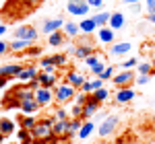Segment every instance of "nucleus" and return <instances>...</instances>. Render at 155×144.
Returning a JSON list of instances; mask_svg holds the SVG:
<instances>
[{
  "label": "nucleus",
  "instance_id": "nucleus-14",
  "mask_svg": "<svg viewBox=\"0 0 155 144\" xmlns=\"http://www.w3.org/2000/svg\"><path fill=\"white\" fill-rule=\"evenodd\" d=\"M37 80H39V84H41V86H54V83H56V76H54V74H52V72H39V74H37Z\"/></svg>",
  "mask_w": 155,
  "mask_h": 144
},
{
  "label": "nucleus",
  "instance_id": "nucleus-19",
  "mask_svg": "<svg viewBox=\"0 0 155 144\" xmlns=\"http://www.w3.org/2000/svg\"><path fill=\"white\" fill-rule=\"evenodd\" d=\"M79 27H81V33H87V35H89V33H93V31L97 29V25H95V21H93V17H91V19H87V17H85Z\"/></svg>",
  "mask_w": 155,
  "mask_h": 144
},
{
  "label": "nucleus",
  "instance_id": "nucleus-37",
  "mask_svg": "<svg viewBox=\"0 0 155 144\" xmlns=\"http://www.w3.org/2000/svg\"><path fill=\"white\" fill-rule=\"evenodd\" d=\"M107 66L106 64H104V62H99V64H95V66H93V68H91V72H93V74H95V76H101V72L106 70Z\"/></svg>",
  "mask_w": 155,
  "mask_h": 144
},
{
  "label": "nucleus",
  "instance_id": "nucleus-41",
  "mask_svg": "<svg viewBox=\"0 0 155 144\" xmlns=\"http://www.w3.org/2000/svg\"><path fill=\"white\" fill-rule=\"evenodd\" d=\"M56 120H68V111L66 109H56Z\"/></svg>",
  "mask_w": 155,
  "mask_h": 144
},
{
  "label": "nucleus",
  "instance_id": "nucleus-1",
  "mask_svg": "<svg viewBox=\"0 0 155 144\" xmlns=\"http://www.w3.org/2000/svg\"><path fill=\"white\" fill-rule=\"evenodd\" d=\"M54 121H56V117H54V120H52V117L39 120L35 126L31 128V134H33V138H48V136H52V134H54V130H52Z\"/></svg>",
  "mask_w": 155,
  "mask_h": 144
},
{
  "label": "nucleus",
  "instance_id": "nucleus-6",
  "mask_svg": "<svg viewBox=\"0 0 155 144\" xmlns=\"http://www.w3.org/2000/svg\"><path fill=\"white\" fill-rule=\"evenodd\" d=\"M15 37L17 39H27V41H35L37 29H33V27H17L15 29Z\"/></svg>",
  "mask_w": 155,
  "mask_h": 144
},
{
  "label": "nucleus",
  "instance_id": "nucleus-11",
  "mask_svg": "<svg viewBox=\"0 0 155 144\" xmlns=\"http://www.w3.org/2000/svg\"><path fill=\"white\" fill-rule=\"evenodd\" d=\"M52 130L56 136H62V134H71V120H56Z\"/></svg>",
  "mask_w": 155,
  "mask_h": 144
},
{
  "label": "nucleus",
  "instance_id": "nucleus-33",
  "mask_svg": "<svg viewBox=\"0 0 155 144\" xmlns=\"http://www.w3.org/2000/svg\"><path fill=\"white\" fill-rule=\"evenodd\" d=\"M137 68H139V74H151V70H153V64H149V62H141Z\"/></svg>",
  "mask_w": 155,
  "mask_h": 144
},
{
  "label": "nucleus",
  "instance_id": "nucleus-45",
  "mask_svg": "<svg viewBox=\"0 0 155 144\" xmlns=\"http://www.w3.org/2000/svg\"><path fill=\"white\" fill-rule=\"evenodd\" d=\"M41 66H44V68H48V66H54V62H52V56H48V58H41Z\"/></svg>",
  "mask_w": 155,
  "mask_h": 144
},
{
  "label": "nucleus",
  "instance_id": "nucleus-27",
  "mask_svg": "<svg viewBox=\"0 0 155 144\" xmlns=\"http://www.w3.org/2000/svg\"><path fill=\"white\" fill-rule=\"evenodd\" d=\"M15 132V124L11 120H6V117H2L0 120V134H4V136H8V134Z\"/></svg>",
  "mask_w": 155,
  "mask_h": 144
},
{
  "label": "nucleus",
  "instance_id": "nucleus-2",
  "mask_svg": "<svg viewBox=\"0 0 155 144\" xmlns=\"http://www.w3.org/2000/svg\"><path fill=\"white\" fill-rule=\"evenodd\" d=\"M118 124H120V117H118V115H107L106 120L101 121V126L97 128V132H99V136H101V138H106V136H110V134L118 128Z\"/></svg>",
  "mask_w": 155,
  "mask_h": 144
},
{
  "label": "nucleus",
  "instance_id": "nucleus-46",
  "mask_svg": "<svg viewBox=\"0 0 155 144\" xmlns=\"http://www.w3.org/2000/svg\"><path fill=\"white\" fill-rule=\"evenodd\" d=\"M89 2V6H93V8H101V4H104V0H87Z\"/></svg>",
  "mask_w": 155,
  "mask_h": 144
},
{
  "label": "nucleus",
  "instance_id": "nucleus-22",
  "mask_svg": "<svg viewBox=\"0 0 155 144\" xmlns=\"http://www.w3.org/2000/svg\"><path fill=\"white\" fill-rule=\"evenodd\" d=\"M99 86H104V80H101V78H97V80H85L83 86H81V91H83V93H93Z\"/></svg>",
  "mask_w": 155,
  "mask_h": 144
},
{
  "label": "nucleus",
  "instance_id": "nucleus-51",
  "mask_svg": "<svg viewBox=\"0 0 155 144\" xmlns=\"http://www.w3.org/2000/svg\"><path fill=\"white\" fill-rule=\"evenodd\" d=\"M4 33H6V27H4V25L0 23V35H4Z\"/></svg>",
  "mask_w": 155,
  "mask_h": 144
},
{
  "label": "nucleus",
  "instance_id": "nucleus-21",
  "mask_svg": "<svg viewBox=\"0 0 155 144\" xmlns=\"http://www.w3.org/2000/svg\"><path fill=\"white\" fill-rule=\"evenodd\" d=\"M33 41H27V39H15L11 43V52H25V49L31 48Z\"/></svg>",
  "mask_w": 155,
  "mask_h": 144
},
{
  "label": "nucleus",
  "instance_id": "nucleus-50",
  "mask_svg": "<svg viewBox=\"0 0 155 144\" xmlns=\"http://www.w3.org/2000/svg\"><path fill=\"white\" fill-rule=\"evenodd\" d=\"M122 2H124V4H139L141 0H122Z\"/></svg>",
  "mask_w": 155,
  "mask_h": 144
},
{
  "label": "nucleus",
  "instance_id": "nucleus-48",
  "mask_svg": "<svg viewBox=\"0 0 155 144\" xmlns=\"http://www.w3.org/2000/svg\"><path fill=\"white\" fill-rule=\"evenodd\" d=\"M6 83H8V76H0V89L6 86Z\"/></svg>",
  "mask_w": 155,
  "mask_h": 144
},
{
  "label": "nucleus",
  "instance_id": "nucleus-23",
  "mask_svg": "<svg viewBox=\"0 0 155 144\" xmlns=\"http://www.w3.org/2000/svg\"><path fill=\"white\" fill-rule=\"evenodd\" d=\"M48 43L50 45H52V48H54V45H62V43H64V33H62V31H54V33H50L48 35Z\"/></svg>",
  "mask_w": 155,
  "mask_h": 144
},
{
  "label": "nucleus",
  "instance_id": "nucleus-26",
  "mask_svg": "<svg viewBox=\"0 0 155 144\" xmlns=\"http://www.w3.org/2000/svg\"><path fill=\"white\" fill-rule=\"evenodd\" d=\"M130 43H114L112 48H110V54H114V56H120V54H126V52H130Z\"/></svg>",
  "mask_w": 155,
  "mask_h": 144
},
{
  "label": "nucleus",
  "instance_id": "nucleus-34",
  "mask_svg": "<svg viewBox=\"0 0 155 144\" xmlns=\"http://www.w3.org/2000/svg\"><path fill=\"white\" fill-rule=\"evenodd\" d=\"M52 62H54V66H64L66 64V56L64 54H54L52 56Z\"/></svg>",
  "mask_w": 155,
  "mask_h": 144
},
{
  "label": "nucleus",
  "instance_id": "nucleus-39",
  "mask_svg": "<svg viewBox=\"0 0 155 144\" xmlns=\"http://www.w3.org/2000/svg\"><path fill=\"white\" fill-rule=\"evenodd\" d=\"M99 58H97V56H89V58H85V64H87V66H89V68H93V66H95V64H99Z\"/></svg>",
  "mask_w": 155,
  "mask_h": 144
},
{
  "label": "nucleus",
  "instance_id": "nucleus-24",
  "mask_svg": "<svg viewBox=\"0 0 155 144\" xmlns=\"http://www.w3.org/2000/svg\"><path fill=\"white\" fill-rule=\"evenodd\" d=\"M17 138H19V142H21V144H33V134H31V130L21 128V130L17 132Z\"/></svg>",
  "mask_w": 155,
  "mask_h": 144
},
{
  "label": "nucleus",
  "instance_id": "nucleus-36",
  "mask_svg": "<svg viewBox=\"0 0 155 144\" xmlns=\"http://www.w3.org/2000/svg\"><path fill=\"white\" fill-rule=\"evenodd\" d=\"M101 80H107V78H114V66H107L106 70L101 72V76H99Z\"/></svg>",
  "mask_w": 155,
  "mask_h": 144
},
{
  "label": "nucleus",
  "instance_id": "nucleus-12",
  "mask_svg": "<svg viewBox=\"0 0 155 144\" xmlns=\"http://www.w3.org/2000/svg\"><path fill=\"white\" fill-rule=\"evenodd\" d=\"M77 58H89V56H93V45H87V43H79L77 48H74V52H72Z\"/></svg>",
  "mask_w": 155,
  "mask_h": 144
},
{
  "label": "nucleus",
  "instance_id": "nucleus-7",
  "mask_svg": "<svg viewBox=\"0 0 155 144\" xmlns=\"http://www.w3.org/2000/svg\"><path fill=\"white\" fill-rule=\"evenodd\" d=\"M112 80H114L116 86H130L132 80H134V74L130 70H120V74H116Z\"/></svg>",
  "mask_w": 155,
  "mask_h": 144
},
{
  "label": "nucleus",
  "instance_id": "nucleus-35",
  "mask_svg": "<svg viewBox=\"0 0 155 144\" xmlns=\"http://www.w3.org/2000/svg\"><path fill=\"white\" fill-rule=\"evenodd\" d=\"M71 115L72 117H83V105H79V103H74L71 109Z\"/></svg>",
  "mask_w": 155,
  "mask_h": 144
},
{
  "label": "nucleus",
  "instance_id": "nucleus-43",
  "mask_svg": "<svg viewBox=\"0 0 155 144\" xmlns=\"http://www.w3.org/2000/svg\"><path fill=\"white\" fill-rule=\"evenodd\" d=\"M149 80H151V76H149V74H141V76L137 78V84H147Z\"/></svg>",
  "mask_w": 155,
  "mask_h": 144
},
{
  "label": "nucleus",
  "instance_id": "nucleus-49",
  "mask_svg": "<svg viewBox=\"0 0 155 144\" xmlns=\"http://www.w3.org/2000/svg\"><path fill=\"white\" fill-rule=\"evenodd\" d=\"M147 21H149V23H155V12H149V14H147Z\"/></svg>",
  "mask_w": 155,
  "mask_h": 144
},
{
  "label": "nucleus",
  "instance_id": "nucleus-18",
  "mask_svg": "<svg viewBox=\"0 0 155 144\" xmlns=\"http://www.w3.org/2000/svg\"><path fill=\"white\" fill-rule=\"evenodd\" d=\"M110 17H112V12L99 11L97 14H93V21H95L97 27H107V23H110Z\"/></svg>",
  "mask_w": 155,
  "mask_h": 144
},
{
  "label": "nucleus",
  "instance_id": "nucleus-4",
  "mask_svg": "<svg viewBox=\"0 0 155 144\" xmlns=\"http://www.w3.org/2000/svg\"><path fill=\"white\" fill-rule=\"evenodd\" d=\"M56 101H58V103H64V101H71L72 97H74V86H72V84H60L58 89H56Z\"/></svg>",
  "mask_w": 155,
  "mask_h": 144
},
{
  "label": "nucleus",
  "instance_id": "nucleus-38",
  "mask_svg": "<svg viewBox=\"0 0 155 144\" xmlns=\"http://www.w3.org/2000/svg\"><path fill=\"white\" fill-rule=\"evenodd\" d=\"M21 4H23L25 8H33V6H37V4H41L44 0H19Z\"/></svg>",
  "mask_w": 155,
  "mask_h": 144
},
{
  "label": "nucleus",
  "instance_id": "nucleus-47",
  "mask_svg": "<svg viewBox=\"0 0 155 144\" xmlns=\"http://www.w3.org/2000/svg\"><path fill=\"white\" fill-rule=\"evenodd\" d=\"M147 11L155 12V0H147Z\"/></svg>",
  "mask_w": 155,
  "mask_h": 144
},
{
  "label": "nucleus",
  "instance_id": "nucleus-28",
  "mask_svg": "<svg viewBox=\"0 0 155 144\" xmlns=\"http://www.w3.org/2000/svg\"><path fill=\"white\" fill-rule=\"evenodd\" d=\"M93 130H95V124H93V121H85L83 124V128H81V130H79V138H87V136H89V134L93 132Z\"/></svg>",
  "mask_w": 155,
  "mask_h": 144
},
{
  "label": "nucleus",
  "instance_id": "nucleus-29",
  "mask_svg": "<svg viewBox=\"0 0 155 144\" xmlns=\"http://www.w3.org/2000/svg\"><path fill=\"white\" fill-rule=\"evenodd\" d=\"M62 29H64V33H66V35H71V37H77L79 33H81V27H79V25H74V23H64Z\"/></svg>",
  "mask_w": 155,
  "mask_h": 144
},
{
  "label": "nucleus",
  "instance_id": "nucleus-42",
  "mask_svg": "<svg viewBox=\"0 0 155 144\" xmlns=\"http://www.w3.org/2000/svg\"><path fill=\"white\" fill-rule=\"evenodd\" d=\"M8 49H11V43H6L4 39H0V56H4Z\"/></svg>",
  "mask_w": 155,
  "mask_h": 144
},
{
  "label": "nucleus",
  "instance_id": "nucleus-53",
  "mask_svg": "<svg viewBox=\"0 0 155 144\" xmlns=\"http://www.w3.org/2000/svg\"><path fill=\"white\" fill-rule=\"evenodd\" d=\"M151 64H153V68H155V58H153V62H151Z\"/></svg>",
  "mask_w": 155,
  "mask_h": 144
},
{
  "label": "nucleus",
  "instance_id": "nucleus-16",
  "mask_svg": "<svg viewBox=\"0 0 155 144\" xmlns=\"http://www.w3.org/2000/svg\"><path fill=\"white\" fill-rule=\"evenodd\" d=\"M66 83L72 84L74 89H77V86H83L85 76H83V74H79V72H74V70H71L68 74H66Z\"/></svg>",
  "mask_w": 155,
  "mask_h": 144
},
{
  "label": "nucleus",
  "instance_id": "nucleus-44",
  "mask_svg": "<svg viewBox=\"0 0 155 144\" xmlns=\"http://www.w3.org/2000/svg\"><path fill=\"white\" fill-rule=\"evenodd\" d=\"M77 103H79V105H85V103H87V93H79V95H77Z\"/></svg>",
  "mask_w": 155,
  "mask_h": 144
},
{
  "label": "nucleus",
  "instance_id": "nucleus-25",
  "mask_svg": "<svg viewBox=\"0 0 155 144\" xmlns=\"http://www.w3.org/2000/svg\"><path fill=\"white\" fill-rule=\"evenodd\" d=\"M35 76H37V72H35V68H33V66H29V68H23V70L17 74V78H19V80H33Z\"/></svg>",
  "mask_w": 155,
  "mask_h": 144
},
{
  "label": "nucleus",
  "instance_id": "nucleus-13",
  "mask_svg": "<svg viewBox=\"0 0 155 144\" xmlns=\"http://www.w3.org/2000/svg\"><path fill=\"white\" fill-rule=\"evenodd\" d=\"M107 27H112L114 31L122 29V27H124V14H122V12H112V17H110V23H107Z\"/></svg>",
  "mask_w": 155,
  "mask_h": 144
},
{
  "label": "nucleus",
  "instance_id": "nucleus-30",
  "mask_svg": "<svg viewBox=\"0 0 155 144\" xmlns=\"http://www.w3.org/2000/svg\"><path fill=\"white\" fill-rule=\"evenodd\" d=\"M19 124H21V128H25V130H31L37 121H35L33 115H25V117H19Z\"/></svg>",
  "mask_w": 155,
  "mask_h": 144
},
{
  "label": "nucleus",
  "instance_id": "nucleus-3",
  "mask_svg": "<svg viewBox=\"0 0 155 144\" xmlns=\"http://www.w3.org/2000/svg\"><path fill=\"white\" fill-rule=\"evenodd\" d=\"M87 11H89L87 0H68V4H66V12H71L74 17H85Z\"/></svg>",
  "mask_w": 155,
  "mask_h": 144
},
{
  "label": "nucleus",
  "instance_id": "nucleus-15",
  "mask_svg": "<svg viewBox=\"0 0 155 144\" xmlns=\"http://www.w3.org/2000/svg\"><path fill=\"white\" fill-rule=\"evenodd\" d=\"M21 70H23V66H19V64H6V66H0V76H17Z\"/></svg>",
  "mask_w": 155,
  "mask_h": 144
},
{
  "label": "nucleus",
  "instance_id": "nucleus-20",
  "mask_svg": "<svg viewBox=\"0 0 155 144\" xmlns=\"http://www.w3.org/2000/svg\"><path fill=\"white\" fill-rule=\"evenodd\" d=\"M39 107V103H37L35 99H27V101H21V111L27 113V115H31L35 109Z\"/></svg>",
  "mask_w": 155,
  "mask_h": 144
},
{
  "label": "nucleus",
  "instance_id": "nucleus-17",
  "mask_svg": "<svg viewBox=\"0 0 155 144\" xmlns=\"http://www.w3.org/2000/svg\"><path fill=\"white\" fill-rule=\"evenodd\" d=\"M99 41H104V43H112L114 41V29L112 27H99Z\"/></svg>",
  "mask_w": 155,
  "mask_h": 144
},
{
  "label": "nucleus",
  "instance_id": "nucleus-10",
  "mask_svg": "<svg viewBox=\"0 0 155 144\" xmlns=\"http://www.w3.org/2000/svg\"><path fill=\"white\" fill-rule=\"evenodd\" d=\"M134 99V91L130 86H118V93H116V101L118 103H128Z\"/></svg>",
  "mask_w": 155,
  "mask_h": 144
},
{
  "label": "nucleus",
  "instance_id": "nucleus-5",
  "mask_svg": "<svg viewBox=\"0 0 155 144\" xmlns=\"http://www.w3.org/2000/svg\"><path fill=\"white\" fill-rule=\"evenodd\" d=\"M97 109H99V101L93 95H89L87 97V103L83 105V120H89L91 115H95Z\"/></svg>",
  "mask_w": 155,
  "mask_h": 144
},
{
  "label": "nucleus",
  "instance_id": "nucleus-9",
  "mask_svg": "<svg viewBox=\"0 0 155 144\" xmlns=\"http://www.w3.org/2000/svg\"><path fill=\"white\" fill-rule=\"evenodd\" d=\"M35 101L39 103V107H41V105H48L50 101H52V91H50L48 86L35 89Z\"/></svg>",
  "mask_w": 155,
  "mask_h": 144
},
{
  "label": "nucleus",
  "instance_id": "nucleus-52",
  "mask_svg": "<svg viewBox=\"0 0 155 144\" xmlns=\"http://www.w3.org/2000/svg\"><path fill=\"white\" fill-rule=\"evenodd\" d=\"M2 138H4V134H0V144H2Z\"/></svg>",
  "mask_w": 155,
  "mask_h": 144
},
{
  "label": "nucleus",
  "instance_id": "nucleus-8",
  "mask_svg": "<svg viewBox=\"0 0 155 144\" xmlns=\"http://www.w3.org/2000/svg\"><path fill=\"white\" fill-rule=\"evenodd\" d=\"M60 27H64V21H62L60 17H56V19H48V21H44V27H41V31H44L46 35H50V33L58 31Z\"/></svg>",
  "mask_w": 155,
  "mask_h": 144
},
{
  "label": "nucleus",
  "instance_id": "nucleus-31",
  "mask_svg": "<svg viewBox=\"0 0 155 144\" xmlns=\"http://www.w3.org/2000/svg\"><path fill=\"white\" fill-rule=\"evenodd\" d=\"M91 95H93V97H95V99H97V101L101 103V101H106L107 97H110V91H107L106 86H99V89H95V91H93Z\"/></svg>",
  "mask_w": 155,
  "mask_h": 144
},
{
  "label": "nucleus",
  "instance_id": "nucleus-32",
  "mask_svg": "<svg viewBox=\"0 0 155 144\" xmlns=\"http://www.w3.org/2000/svg\"><path fill=\"white\" fill-rule=\"evenodd\" d=\"M83 117H72L71 120V136L72 134H79V130H81V128H83Z\"/></svg>",
  "mask_w": 155,
  "mask_h": 144
},
{
  "label": "nucleus",
  "instance_id": "nucleus-40",
  "mask_svg": "<svg viewBox=\"0 0 155 144\" xmlns=\"http://www.w3.org/2000/svg\"><path fill=\"white\" fill-rule=\"evenodd\" d=\"M137 66V58H130V60H126L124 64H122V70H130V68H134Z\"/></svg>",
  "mask_w": 155,
  "mask_h": 144
},
{
  "label": "nucleus",
  "instance_id": "nucleus-54",
  "mask_svg": "<svg viewBox=\"0 0 155 144\" xmlns=\"http://www.w3.org/2000/svg\"><path fill=\"white\" fill-rule=\"evenodd\" d=\"M153 120H155V115H153Z\"/></svg>",
  "mask_w": 155,
  "mask_h": 144
}]
</instances>
